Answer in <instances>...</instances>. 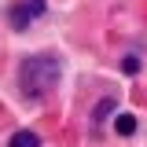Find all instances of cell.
Instances as JSON below:
<instances>
[{"instance_id":"cell-1","label":"cell","mask_w":147,"mask_h":147,"mask_svg":"<svg viewBox=\"0 0 147 147\" xmlns=\"http://www.w3.org/2000/svg\"><path fill=\"white\" fill-rule=\"evenodd\" d=\"M59 77H63L59 59H52V55H30L22 63V70H18V85H22V92L30 99H40V96H48L59 85Z\"/></svg>"},{"instance_id":"cell-4","label":"cell","mask_w":147,"mask_h":147,"mask_svg":"<svg viewBox=\"0 0 147 147\" xmlns=\"http://www.w3.org/2000/svg\"><path fill=\"white\" fill-rule=\"evenodd\" d=\"M7 147H40V140H37V132L22 129V132H15V136H11V144H7Z\"/></svg>"},{"instance_id":"cell-5","label":"cell","mask_w":147,"mask_h":147,"mask_svg":"<svg viewBox=\"0 0 147 147\" xmlns=\"http://www.w3.org/2000/svg\"><path fill=\"white\" fill-rule=\"evenodd\" d=\"M121 70H125V74H140V59H136V55H129L125 63H121Z\"/></svg>"},{"instance_id":"cell-3","label":"cell","mask_w":147,"mask_h":147,"mask_svg":"<svg viewBox=\"0 0 147 147\" xmlns=\"http://www.w3.org/2000/svg\"><path fill=\"white\" fill-rule=\"evenodd\" d=\"M114 132H118V136H132V132H136V118H132V114H118V118H114Z\"/></svg>"},{"instance_id":"cell-2","label":"cell","mask_w":147,"mask_h":147,"mask_svg":"<svg viewBox=\"0 0 147 147\" xmlns=\"http://www.w3.org/2000/svg\"><path fill=\"white\" fill-rule=\"evenodd\" d=\"M40 11H44V0H22L15 11H11V22H15V30H22V26H26L30 18H37Z\"/></svg>"}]
</instances>
